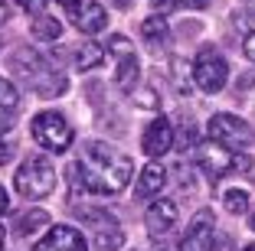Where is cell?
Instances as JSON below:
<instances>
[{"label":"cell","instance_id":"cell-1","mask_svg":"<svg viewBox=\"0 0 255 251\" xmlns=\"http://www.w3.org/2000/svg\"><path fill=\"white\" fill-rule=\"evenodd\" d=\"M69 170H72V183H79L82 189L98 192V196H115V192H121L131 183L134 167L115 147H108L102 141H92V144H85L82 157Z\"/></svg>","mask_w":255,"mask_h":251},{"label":"cell","instance_id":"cell-2","mask_svg":"<svg viewBox=\"0 0 255 251\" xmlns=\"http://www.w3.org/2000/svg\"><path fill=\"white\" fill-rule=\"evenodd\" d=\"M10 69L43 98H56V95H62V91L69 88L66 75H62L59 69H53L49 59H43V56L33 52V49H16L13 56H10Z\"/></svg>","mask_w":255,"mask_h":251},{"label":"cell","instance_id":"cell-3","mask_svg":"<svg viewBox=\"0 0 255 251\" xmlns=\"http://www.w3.org/2000/svg\"><path fill=\"white\" fill-rule=\"evenodd\" d=\"M13 186L20 196H26V199H46L49 192L56 189V167L49 157H26V163H23L20 170H16L13 176Z\"/></svg>","mask_w":255,"mask_h":251},{"label":"cell","instance_id":"cell-4","mask_svg":"<svg viewBox=\"0 0 255 251\" xmlns=\"http://www.w3.org/2000/svg\"><path fill=\"white\" fill-rule=\"evenodd\" d=\"M33 141L39 144L43 150H53V154H66L72 147V127L69 121L62 118L59 111H39L36 118H33Z\"/></svg>","mask_w":255,"mask_h":251},{"label":"cell","instance_id":"cell-5","mask_svg":"<svg viewBox=\"0 0 255 251\" xmlns=\"http://www.w3.org/2000/svg\"><path fill=\"white\" fill-rule=\"evenodd\" d=\"M190 75H193V85L206 95H216L223 91L226 79H229V66H226L223 52H216L213 46H206L203 52H196L193 66H190Z\"/></svg>","mask_w":255,"mask_h":251},{"label":"cell","instance_id":"cell-6","mask_svg":"<svg viewBox=\"0 0 255 251\" xmlns=\"http://www.w3.org/2000/svg\"><path fill=\"white\" fill-rule=\"evenodd\" d=\"M210 137L216 144H223V147H229V150H246L255 134H252V127L242 118H236V114H213L210 118Z\"/></svg>","mask_w":255,"mask_h":251},{"label":"cell","instance_id":"cell-7","mask_svg":"<svg viewBox=\"0 0 255 251\" xmlns=\"http://www.w3.org/2000/svg\"><path fill=\"white\" fill-rule=\"evenodd\" d=\"M82 219L92 225V251H118L125 235H121L115 215L102 212V209H82Z\"/></svg>","mask_w":255,"mask_h":251},{"label":"cell","instance_id":"cell-8","mask_svg":"<svg viewBox=\"0 0 255 251\" xmlns=\"http://www.w3.org/2000/svg\"><path fill=\"white\" fill-rule=\"evenodd\" d=\"M105 49L112 52L115 59H118L115 85H118V88H125V91H131V88H134V82H137V75H141V66H137V52H134V46H131V39L115 33V36L108 39Z\"/></svg>","mask_w":255,"mask_h":251},{"label":"cell","instance_id":"cell-9","mask_svg":"<svg viewBox=\"0 0 255 251\" xmlns=\"http://www.w3.org/2000/svg\"><path fill=\"white\" fill-rule=\"evenodd\" d=\"M193 160L210 179H223L226 173H233V167H236V154L229 147H223V144H216L213 137L203 141V144H196Z\"/></svg>","mask_w":255,"mask_h":251},{"label":"cell","instance_id":"cell-10","mask_svg":"<svg viewBox=\"0 0 255 251\" xmlns=\"http://www.w3.org/2000/svg\"><path fill=\"white\" fill-rule=\"evenodd\" d=\"M213 235H216V219L210 209H200L190 222V229L180 238V251H210L213 248Z\"/></svg>","mask_w":255,"mask_h":251},{"label":"cell","instance_id":"cell-11","mask_svg":"<svg viewBox=\"0 0 255 251\" xmlns=\"http://www.w3.org/2000/svg\"><path fill=\"white\" fill-rule=\"evenodd\" d=\"M33 251H89V245H85L79 229H72V225H53L43 235V242H36Z\"/></svg>","mask_w":255,"mask_h":251},{"label":"cell","instance_id":"cell-12","mask_svg":"<svg viewBox=\"0 0 255 251\" xmlns=\"http://www.w3.org/2000/svg\"><path fill=\"white\" fill-rule=\"evenodd\" d=\"M69 20L75 23V30H82L85 36H95L108 26V13L98 0H79V7L69 13Z\"/></svg>","mask_w":255,"mask_h":251},{"label":"cell","instance_id":"cell-13","mask_svg":"<svg viewBox=\"0 0 255 251\" xmlns=\"http://www.w3.org/2000/svg\"><path fill=\"white\" fill-rule=\"evenodd\" d=\"M141 147H144L147 157H164L167 150L173 147V124L167 118H154L147 127H144Z\"/></svg>","mask_w":255,"mask_h":251},{"label":"cell","instance_id":"cell-14","mask_svg":"<svg viewBox=\"0 0 255 251\" xmlns=\"http://www.w3.org/2000/svg\"><path fill=\"white\" fill-rule=\"evenodd\" d=\"M173 225H177V206H173L170 199H154L147 206V232L154 238L167 235V232H173Z\"/></svg>","mask_w":255,"mask_h":251},{"label":"cell","instance_id":"cell-15","mask_svg":"<svg viewBox=\"0 0 255 251\" xmlns=\"http://www.w3.org/2000/svg\"><path fill=\"white\" fill-rule=\"evenodd\" d=\"M16 108H20V91H16V85L7 82V79H0V134L16 124V118H13Z\"/></svg>","mask_w":255,"mask_h":251},{"label":"cell","instance_id":"cell-16","mask_svg":"<svg viewBox=\"0 0 255 251\" xmlns=\"http://www.w3.org/2000/svg\"><path fill=\"white\" fill-rule=\"evenodd\" d=\"M164 183H167V170L160 163H147L141 170V176H137V196L141 199H154L164 189Z\"/></svg>","mask_w":255,"mask_h":251},{"label":"cell","instance_id":"cell-17","mask_svg":"<svg viewBox=\"0 0 255 251\" xmlns=\"http://www.w3.org/2000/svg\"><path fill=\"white\" fill-rule=\"evenodd\" d=\"M30 33H33V39H39V43H53V39L62 36V23L56 20V16H49V13H36Z\"/></svg>","mask_w":255,"mask_h":251},{"label":"cell","instance_id":"cell-18","mask_svg":"<svg viewBox=\"0 0 255 251\" xmlns=\"http://www.w3.org/2000/svg\"><path fill=\"white\" fill-rule=\"evenodd\" d=\"M102 62H105V46H98L95 39H89V43H82L75 49V69H82V72L98 69Z\"/></svg>","mask_w":255,"mask_h":251},{"label":"cell","instance_id":"cell-19","mask_svg":"<svg viewBox=\"0 0 255 251\" xmlns=\"http://www.w3.org/2000/svg\"><path fill=\"white\" fill-rule=\"evenodd\" d=\"M141 33H144V39H147L150 46L164 43L167 33H170V26H167V16H164V13H150L147 20L141 23Z\"/></svg>","mask_w":255,"mask_h":251},{"label":"cell","instance_id":"cell-20","mask_svg":"<svg viewBox=\"0 0 255 251\" xmlns=\"http://www.w3.org/2000/svg\"><path fill=\"white\" fill-rule=\"evenodd\" d=\"M49 225V212L43 209H30V212H23L20 222H16V235H36L39 229Z\"/></svg>","mask_w":255,"mask_h":251},{"label":"cell","instance_id":"cell-21","mask_svg":"<svg viewBox=\"0 0 255 251\" xmlns=\"http://www.w3.org/2000/svg\"><path fill=\"white\" fill-rule=\"evenodd\" d=\"M223 206L229 209V212L239 215V212H246V209H249V196H246L242 189H229V192L223 196Z\"/></svg>","mask_w":255,"mask_h":251},{"label":"cell","instance_id":"cell-22","mask_svg":"<svg viewBox=\"0 0 255 251\" xmlns=\"http://www.w3.org/2000/svg\"><path fill=\"white\" fill-rule=\"evenodd\" d=\"M128 95H131V101H134L137 108H150V111H154L160 104V98L154 95L150 88H134V91H128Z\"/></svg>","mask_w":255,"mask_h":251},{"label":"cell","instance_id":"cell-23","mask_svg":"<svg viewBox=\"0 0 255 251\" xmlns=\"http://www.w3.org/2000/svg\"><path fill=\"white\" fill-rule=\"evenodd\" d=\"M170 7V10H206L210 0H157V7Z\"/></svg>","mask_w":255,"mask_h":251},{"label":"cell","instance_id":"cell-24","mask_svg":"<svg viewBox=\"0 0 255 251\" xmlns=\"http://www.w3.org/2000/svg\"><path fill=\"white\" fill-rule=\"evenodd\" d=\"M46 3H49V0H16V7H20V10H26V13H33V16H36V13H43V10H46Z\"/></svg>","mask_w":255,"mask_h":251},{"label":"cell","instance_id":"cell-25","mask_svg":"<svg viewBox=\"0 0 255 251\" xmlns=\"http://www.w3.org/2000/svg\"><path fill=\"white\" fill-rule=\"evenodd\" d=\"M242 52H246L249 62H255V33H246V39H242Z\"/></svg>","mask_w":255,"mask_h":251},{"label":"cell","instance_id":"cell-26","mask_svg":"<svg viewBox=\"0 0 255 251\" xmlns=\"http://www.w3.org/2000/svg\"><path fill=\"white\" fill-rule=\"evenodd\" d=\"M10 160H13V144L0 137V167H3V163H10Z\"/></svg>","mask_w":255,"mask_h":251},{"label":"cell","instance_id":"cell-27","mask_svg":"<svg viewBox=\"0 0 255 251\" xmlns=\"http://www.w3.org/2000/svg\"><path fill=\"white\" fill-rule=\"evenodd\" d=\"M7 209H10V196H7V189L0 186V215L7 212Z\"/></svg>","mask_w":255,"mask_h":251},{"label":"cell","instance_id":"cell-28","mask_svg":"<svg viewBox=\"0 0 255 251\" xmlns=\"http://www.w3.org/2000/svg\"><path fill=\"white\" fill-rule=\"evenodd\" d=\"M7 16H10V7H7V0H0V26L7 23Z\"/></svg>","mask_w":255,"mask_h":251},{"label":"cell","instance_id":"cell-29","mask_svg":"<svg viewBox=\"0 0 255 251\" xmlns=\"http://www.w3.org/2000/svg\"><path fill=\"white\" fill-rule=\"evenodd\" d=\"M59 7H62V10H66V13H72V10H75V7H79V0H59Z\"/></svg>","mask_w":255,"mask_h":251},{"label":"cell","instance_id":"cell-30","mask_svg":"<svg viewBox=\"0 0 255 251\" xmlns=\"http://www.w3.org/2000/svg\"><path fill=\"white\" fill-rule=\"evenodd\" d=\"M112 3H118V7H125V10H128L131 3H134V0H112Z\"/></svg>","mask_w":255,"mask_h":251},{"label":"cell","instance_id":"cell-31","mask_svg":"<svg viewBox=\"0 0 255 251\" xmlns=\"http://www.w3.org/2000/svg\"><path fill=\"white\" fill-rule=\"evenodd\" d=\"M3 238H7V232H3V225H0V251H3Z\"/></svg>","mask_w":255,"mask_h":251},{"label":"cell","instance_id":"cell-32","mask_svg":"<svg viewBox=\"0 0 255 251\" xmlns=\"http://www.w3.org/2000/svg\"><path fill=\"white\" fill-rule=\"evenodd\" d=\"M242 251H255V245H246V248H242Z\"/></svg>","mask_w":255,"mask_h":251},{"label":"cell","instance_id":"cell-33","mask_svg":"<svg viewBox=\"0 0 255 251\" xmlns=\"http://www.w3.org/2000/svg\"><path fill=\"white\" fill-rule=\"evenodd\" d=\"M252 232H255V215H252Z\"/></svg>","mask_w":255,"mask_h":251},{"label":"cell","instance_id":"cell-34","mask_svg":"<svg viewBox=\"0 0 255 251\" xmlns=\"http://www.w3.org/2000/svg\"><path fill=\"white\" fill-rule=\"evenodd\" d=\"M164 251H167V248H164Z\"/></svg>","mask_w":255,"mask_h":251}]
</instances>
